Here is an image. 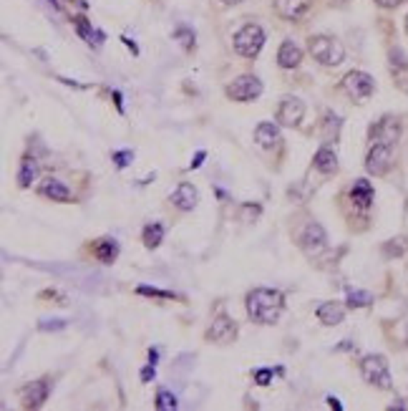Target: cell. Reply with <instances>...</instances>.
I'll list each match as a JSON object with an SVG mask.
<instances>
[{"label": "cell", "instance_id": "6da1fadb", "mask_svg": "<svg viewBox=\"0 0 408 411\" xmlns=\"http://www.w3.org/2000/svg\"><path fill=\"white\" fill-rule=\"evenodd\" d=\"M285 311V295L272 288H255L247 295V316L260 325H272Z\"/></svg>", "mask_w": 408, "mask_h": 411}, {"label": "cell", "instance_id": "7a4b0ae2", "mask_svg": "<svg viewBox=\"0 0 408 411\" xmlns=\"http://www.w3.org/2000/svg\"><path fill=\"white\" fill-rule=\"evenodd\" d=\"M308 48L320 66H340L343 59H345V48L333 36H313Z\"/></svg>", "mask_w": 408, "mask_h": 411}, {"label": "cell", "instance_id": "3957f363", "mask_svg": "<svg viewBox=\"0 0 408 411\" xmlns=\"http://www.w3.org/2000/svg\"><path fill=\"white\" fill-rule=\"evenodd\" d=\"M265 46V31L257 23H247L235 33V51L242 59H255Z\"/></svg>", "mask_w": 408, "mask_h": 411}, {"label": "cell", "instance_id": "277c9868", "mask_svg": "<svg viewBox=\"0 0 408 411\" xmlns=\"http://www.w3.org/2000/svg\"><path fill=\"white\" fill-rule=\"evenodd\" d=\"M361 373L370 386H375V389H391V386H393V381H391V371H389V361H386L383 356L363 358Z\"/></svg>", "mask_w": 408, "mask_h": 411}, {"label": "cell", "instance_id": "5b68a950", "mask_svg": "<svg viewBox=\"0 0 408 411\" xmlns=\"http://www.w3.org/2000/svg\"><path fill=\"white\" fill-rule=\"evenodd\" d=\"M401 139V124L395 116H383L381 121H375L370 126V144H386L395 146Z\"/></svg>", "mask_w": 408, "mask_h": 411}, {"label": "cell", "instance_id": "8992f818", "mask_svg": "<svg viewBox=\"0 0 408 411\" xmlns=\"http://www.w3.org/2000/svg\"><path fill=\"white\" fill-rule=\"evenodd\" d=\"M260 93H262V81L257 79V76H250V73L235 79L227 86V96L232 101H255Z\"/></svg>", "mask_w": 408, "mask_h": 411}, {"label": "cell", "instance_id": "52a82bcc", "mask_svg": "<svg viewBox=\"0 0 408 411\" xmlns=\"http://www.w3.org/2000/svg\"><path fill=\"white\" fill-rule=\"evenodd\" d=\"M343 88L348 93L350 99L356 101H366L370 93L375 91V81L370 79V73L366 71H350L345 79H343Z\"/></svg>", "mask_w": 408, "mask_h": 411}, {"label": "cell", "instance_id": "ba28073f", "mask_svg": "<svg viewBox=\"0 0 408 411\" xmlns=\"http://www.w3.org/2000/svg\"><path fill=\"white\" fill-rule=\"evenodd\" d=\"M297 245L303 247V252H305V255H310V258L320 255V252L328 247V235H325L323 225L310 222L303 233H300V238H297Z\"/></svg>", "mask_w": 408, "mask_h": 411}, {"label": "cell", "instance_id": "9c48e42d", "mask_svg": "<svg viewBox=\"0 0 408 411\" xmlns=\"http://www.w3.org/2000/svg\"><path fill=\"white\" fill-rule=\"evenodd\" d=\"M393 166V146L386 144H373L370 146L368 157H366V169L375 177H383Z\"/></svg>", "mask_w": 408, "mask_h": 411}, {"label": "cell", "instance_id": "30bf717a", "mask_svg": "<svg viewBox=\"0 0 408 411\" xmlns=\"http://www.w3.org/2000/svg\"><path fill=\"white\" fill-rule=\"evenodd\" d=\"M305 119V104L295 96H285L277 107V121L283 126H297Z\"/></svg>", "mask_w": 408, "mask_h": 411}, {"label": "cell", "instance_id": "8fae6325", "mask_svg": "<svg viewBox=\"0 0 408 411\" xmlns=\"http://www.w3.org/2000/svg\"><path fill=\"white\" fill-rule=\"evenodd\" d=\"M204 339L210 341V343H232V341L237 339V325L235 320H230L227 316H219L214 318V323L207 328V336Z\"/></svg>", "mask_w": 408, "mask_h": 411}, {"label": "cell", "instance_id": "7c38bea8", "mask_svg": "<svg viewBox=\"0 0 408 411\" xmlns=\"http://www.w3.org/2000/svg\"><path fill=\"white\" fill-rule=\"evenodd\" d=\"M48 394H51V378H38V381L23 389V404L28 409H38V406H43Z\"/></svg>", "mask_w": 408, "mask_h": 411}, {"label": "cell", "instance_id": "4fadbf2b", "mask_svg": "<svg viewBox=\"0 0 408 411\" xmlns=\"http://www.w3.org/2000/svg\"><path fill=\"white\" fill-rule=\"evenodd\" d=\"M391 73H393L395 86L408 91V59L401 48H391Z\"/></svg>", "mask_w": 408, "mask_h": 411}, {"label": "cell", "instance_id": "5bb4252c", "mask_svg": "<svg viewBox=\"0 0 408 411\" xmlns=\"http://www.w3.org/2000/svg\"><path fill=\"white\" fill-rule=\"evenodd\" d=\"M169 199H171V205L179 207L182 212H189V210L197 207V189H194V185H189V182H182V185L169 194Z\"/></svg>", "mask_w": 408, "mask_h": 411}, {"label": "cell", "instance_id": "9a60e30c", "mask_svg": "<svg viewBox=\"0 0 408 411\" xmlns=\"http://www.w3.org/2000/svg\"><path fill=\"white\" fill-rule=\"evenodd\" d=\"M275 10L285 20H300L310 10V0H275Z\"/></svg>", "mask_w": 408, "mask_h": 411}, {"label": "cell", "instance_id": "2e32d148", "mask_svg": "<svg viewBox=\"0 0 408 411\" xmlns=\"http://www.w3.org/2000/svg\"><path fill=\"white\" fill-rule=\"evenodd\" d=\"M315 313H317V320L323 325H340L345 320V308L340 303H333V300L320 303Z\"/></svg>", "mask_w": 408, "mask_h": 411}, {"label": "cell", "instance_id": "e0dca14e", "mask_svg": "<svg viewBox=\"0 0 408 411\" xmlns=\"http://www.w3.org/2000/svg\"><path fill=\"white\" fill-rule=\"evenodd\" d=\"M300 61H303L300 46H297L295 40H285L283 46H280V51H277V63L283 68H297Z\"/></svg>", "mask_w": 408, "mask_h": 411}, {"label": "cell", "instance_id": "ac0fdd59", "mask_svg": "<svg viewBox=\"0 0 408 411\" xmlns=\"http://www.w3.org/2000/svg\"><path fill=\"white\" fill-rule=\"evenodd\" d=\"M373 187H370L368 179H356V185L350 187V199H353V205L361 207V210H368L373 205Z\"/></svg>", "mask_w": 408, "mask_h": 411}, {"label": "cell", "instance_id": "d6986e66", "mask_svg": "<svg viewBox=\"0 0 408 411\" xmlns=\"http://www.w3.org/2000/svg\"><path fill=\"white\" fill-rule=\"evenodd\" d=\"M38 192L48 199H56V202H73L68 187L61 185L58 179H43V185L38 187Z\"/></svg>", "mask_w": 408, "mask_h": 411}, {"label": "cell", "instance_id": "ffe728a7", "mask_svg": "<svg viewBox=\"0 0 408 411\" xmlns=\"http://www.w3.org/2000/svg\"><path fill=\"white\" fill-rule=\"evenodd\" d=\"M255 141L265 149H270V146L280 144V129L270 121H262V124L255 129Z\"/></svg>", "mask_w": 408, "mask_h": 411}, {"label": "cell", "instance_id": "44dd1931", "mask_svg": "<svg viewBox=\"0 0 408 411\" xmlns=\"http://www.w3.org/2000/svg\"><path fill=\"white\" fill-rule=\"evenodd\" d=\"M38 177V162H36V157H31V154H26L23 160H20V169H18V185L26 189V187L33 185V179Z\"/></svg>", "mask_w": 408, "mask_h": 411}, {"label": "cell", "instance_id": "7402d4cb", "mask_svg": "<svg viewBox=\"0 0 408 411\" xmlns=\"http://www.w3.org/2000/svg\"><path fill=\"white\" fill-rule=\"evenodd\" d=\"M315 169H320L323 174H333L338 169V157L330 146H320L315 152Z\"/></svg>", "mask_w": 408, "mask_h": 411}, {"label": "cell", "instance_id": "603a6c76", "mask_svg": "<svg viewBox=\"0 0 408 411\" xmlns=\"http://www.w3.org/2000/svg\"><path fill=\"white\" fill-rule=\"evenodd\" d=\"M141 240H144V245L149 250L162 245V240H164V225L162 222H152V225L144 227V233H141Z\"/></svg>", "mask_w": 408, "mask_h": 411}, {"label": "cell", "instance_id": "cb8c5ba5", "mask_svg": "<svg viewBox=\"0 0 408 411\" xmlns=\"http://www.w3.org/2000/svg\"><path fill=\"white\" fill-rule=\"evenodd\" d=\"M93 250H96V258H99L101 263H106V265H109V263H113V260H116V255H119V247H116V242H113V240H101V242H96V247H93Z\"/></svg>", "mask_w": 408, "mask_h": 411}, {"label": "cell", "instance_id": "d4e9b609", "mask_svg": "<svg viewBox=\"0 0 408 411\" xmlns=\"http://www.w3.org/2000/svg\"><path fill=\"white\" fill-rule=\"evenodd\" d=\"M174 40H177L185 51H194V46H197V40H194V31L187 28V26H179L177 31H174Z\"/></svg>", "mask_w": 408, "mask_h": 411}, {"label": "cell", "instance_id": "484cf974", "mask_svg": "<svg viewBox=\"0 0 408 411\" xmlns=\"http://www.w3.org/2000/svg\"><path fill=\"white\" fill-rule=\"evenodd\" d=\"M373 303V295L366 290H348V305L350 308H368Z\"/></svg>", "mask_w": 408, "mask_h": 411}, {"label": "cell", "instance_id": "4316f807", "mask_svg": "<svg viewBox=\"0 0 408 411\" xmlns=\"http://www.w3.org/2000/svg\"><path fill=\"white\" fill-rule=\"evenodd\" d=\"M73 26H76V31H79L81 38L88 40V43H93V28H91V23L84 18V15H76V18H73Z\"/></svg>", "mask_w": 408, "mask_h": 411}, {"label": "cell", "instance_id": "83f0119b", "mask_svg": "<svg viewBox=\"0 0 408 411\" xmlns=\"http://www.w3.org/2000/svg\"><path fill=\"white\" fill-rule=\"evenodd\" d=\"M157 409L159 411H171V409H177V396L169 391H159L157 396Z\"/></svg>", "mask_w": 408, "mask_h": 411}, {"label": "cell", "instance_id": "f1b7e54d", "mask_svg": "<svg viewBox=\"0 0 408 411\" xmlns=\"http://www.w3.org/2000/svg\"><path fill=\"white\" fill-rule=\"evenodd\" d=\"M136 293H139V295H149V298H164V300H174V298H177L174 293L159 290V288H149V286H139Z\"/></svg>", "mask_w": 408, "mask_h": 411}, {"label": "cell", "instance_id": "f546056e", "mask_svg": "<svg viewBox=\"0 0 408 411\" xmlns=\"http://www.w3.org/2000/svg\"><path fill=\"white\" fill-rule=\"evenodd\" d=\"M403 250H406V240L403 238L391 240V242H386V247H383V252H386L389 258H398V255H403Z\"/></svg>", "mask_w": 408, "mask_h": 411}, {"label": "cell", "instance_id": "4dcf8cb0", "mask_svg": "<svg viewBox=\"0 0 408 411\" xmlns=\"http://www.w3.org/2000/svg\"><path fill=\"white\" fill-rule=\"evenodd\" d=\"M132 157H134L132 152H116L113 154V164L119 166V169H124V166L132 164Z\"/></svg>", "mask_w": 408, "mask_h": 411}, {"label": "cell", "instance_id": "1f68e13d", "mask_svg": "<svg viewBox=\"0 0 408 411\" xmlns=\"http://www.w3.org/2000/svg\"><path fill=\"white\" fill-rule=\"evenodd\" d=\"M255 381L260 386H267L272 381V371L270 369H260V371H255Z\"/></svg>", "mask_w": 408, "mask_h": 411}, {"label": "cell", "instance_id": "d6a6232c", "mask_svg": "<svg viewBox=\"0 0 408 411\" xmlns=\"http://www.w3.org/2000/svg\"><path fill=\"white\" fill-rule=\"evenodd\" d=\"M66 325V320H56V323H40V331H58V328H63Z\"/></svg>", "mask_w": 408, "mask_h": 411}, {"label": "cell", "instance_id": "836d02e7", "mask_svg": "<svg viewBox=\"0 0 408 411\" xmlns=\"http://www.w3.org/2000/svg\"><path fill=\"white\" fill-rule=\"evenodd\" d=\"M154 373H157V371H154V364H149V366L144 369V371H141V381H152Z\"/></svg>", "mask_w": 408, "mask_h": 411}, {"label": "cell", "instance_id": "e575fe53", "mask_svg": "<svg viewBox=\"0 0 408 411\" xmlns=\"http://www.w3.org/2000/svg\"><path fill=\"white\" fill-rule=\"evenodd\" d=\"M378 6H383V8H395V6H401L403 0H375Z\"/></svg>", "mask_w": 408, "mask_h": 411}, {"label": "cell", "instance_id": "d590c367", "mask_svg": "<svg viewBox=\"0 0 408 411\" xmlns=\"http://www.w3.org/2000/svg\"><path fill=\"white\" fill-rule=\"evenodd\" d=\"M113 104H116L119 114H124V104H121V93H119V91H113Z\"/></svg>", "mask_w": 408, "mask_h": 411}, {"label": "cell", "instance_id": "8d00e7d4", "mask_svg": "<svg viewBox=\"0 0 408 411\" xmlns=\"http://www.w3.org/2000/svg\"><path fill=\"white\" fill-rule=\"evenodd\" d=\"M328 406H330V409H338V411L343 409V404H340V401H338L336 396H328Z\"/></svg>", "mask_w": 408, "mask_h": 411}, {"label": "cell", "instance_id": "74e56055", "mask_svg": "<svg viewBox=\"0 0 408 411\" xmlns=\"http://www.w3.org/2000/svg\"><path fill=\"white\" fill-rule=\"evenodd\" d=\"M202 162H204V152H197V157L191 160V169H197V166L202 164Z\"/></svg>", "mask_w": 408, "mask_h": 411}, {"label": "cell", "instance_id": "f35d334b", "mask_svg": "<svg viewBox=\"0 0 408 411\" xmlns=\"http://www.w3.org/2000/svg\"><path fill=\"white\" fill-rule=\"evenodd\" d=\"M222 6H237V3H244V0H217Z\"/></svg>", "mask_w": 408, "mask_h": 411}, {"label": "cell", "instance_id": "ab89813d", "mask_svg": "<svg viewBox=\"0 0 408 411\" xmlns=\"http://www.w3.org/2000/svg\"><path fill=\"white\" fill-rule=\"evenodd\" d=\"M333 3H336V6H345V3H348V0H333Z\"/></svg>", "mask_w": 408, "mask_h": 411}, {"label": "cell", "instance_id": "60d3db41", "mask_svg": "<svg viewBox=\"0 0 408 411\" xmlns=\"http://www.w3.org/2000/svg\"><path fill=\"white\" fill-rule=\"evenodd\" d=\"M406 31H408V15H406Z\"/></svg>", "mask_w": 408, "mask_h": 411}, {"label": "cell", "instance_id": "b9f144b4", "mask_svg": "<svg viewBox=\"0 0 408 411\" xmlns=\"http://www.w3.org/2000/svg\"><path fill=\"white\" fill-rule=\"evenodd\" d=\"M406 210H408V199H406Z\"/></svg>", "mask_w": 408, "mask_h": 411}]
</instances>
